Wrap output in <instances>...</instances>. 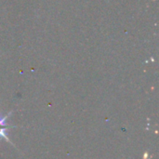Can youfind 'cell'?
<instances>
[{"instance_id":"6da1fadb","label":"cell","mask_w":159,"mask_h":159,"mask_svg":"<svg viewBox=\"0 0 159 159\" xmlns=\"http://www.w3.org/2000/svg\"><path fill=\"white\" fill-rule=\"evenodd\" d=\"M10 114H8L6 116H0V138H5L7 141L9 142V139L7 138V119L8 117Z\"/></svg>"}]
</instances>
